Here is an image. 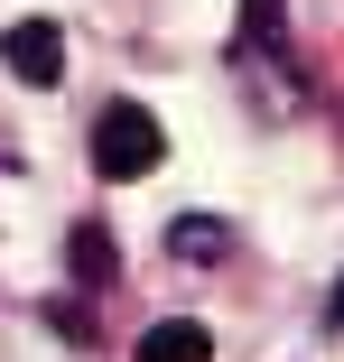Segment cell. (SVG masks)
<instances>
[{
    "label": "cell",
    "instance_id": "cell-1",
    "mask_svg": "<svg viewBox=\"0 0 344 362\" xmlns=\"http://www.w3.org/2000/svg\"><path fill=\"white\" fill-rule=\"evenodd\" d=\"M159 158H168V130H159L149 103H112V112L93 121V168H103V177H149Z\"/></svg>",
    "mask_w": 344,
    "mask_h": 362
},
{
    "label": "cell",
    "instance_id": "cell-2",
    "mask_svg": "<svg viewBox=\"0 0 344 362\" xmlns=\"http://www.w3.org/2000/svg\"><path fill=\"white\" fill-rule=\"evenodd\" d=\"M0 65H10L19 84H56L65 75V37L47 19H10V37H0Z\"/></svg>",
    "mask_w": 344,
    "mask_h": 362
},
{
    "label": "cell",
    "instance_id": "cell-3",
    "mask_svg": "<svg viewBox=\"0 0 344 362\" xmlns=\"http://www.w3.org/2000/svg\"><path fill=\"white\" fill-rule=\"evenodd\" d=\"M130 362H214V334H205L195 316H168V325H149L140 344H130Z\"/></svg>",
    "mask_w": 344,
    "mask_h": 362
},
{
    "label": "cell",
    "instance_id": "cell-4",
    "mask_svg": "<svg viewBox=\"0 0 344 362\" xmlns=\"http://www.w3.org/2000/svg\"><path fill=\"white\" fill-rule=\"evenodd\" d=\"M168 251H177V260H224L233 233H224V223H205V214H186V223H168Z\"/></svg>",
    "mask_w": 344,
    "mask_h": 362
},
{
    "label": "cell",
    "instance_id": "cell-5",
    "mask_svg": "<svg viewBox=\"0 0 344 362\" xmlns=\"http://www.w3.org/2000/svg\"><path fill=\"white\" fill-rule=\"evenodd\" d=\"M65 251H75V279H84V288H112V233H103V223H75Z\"/></svg>",
    "mask_w": 344,
    "mask_h": 362
},
{
    "label": "cell",
    "instance_id": "cell-6",
    "mask_svg": "<svg viewBox=\"0 0 344 362\" xmlns=\"http://www.w3.org/2000/svg\"><path fill=\"white\" fill-rule=\"evenodd\" d=\"M335 325H344V279H335Z\"/></svg>",
    "mask_w": 344,
    "mask_h": 362
}]
</instances>
